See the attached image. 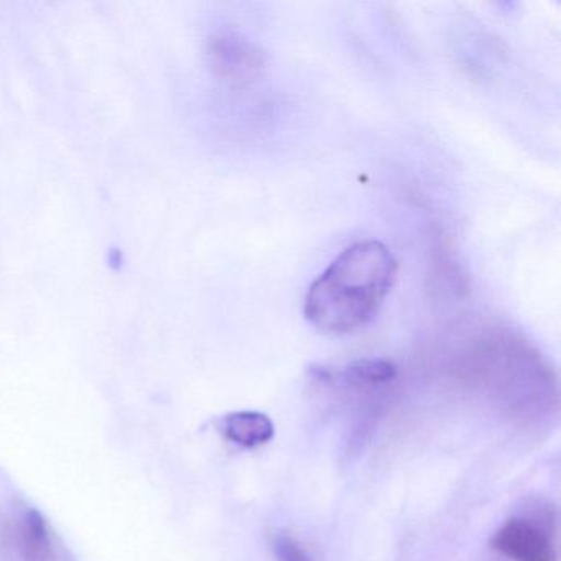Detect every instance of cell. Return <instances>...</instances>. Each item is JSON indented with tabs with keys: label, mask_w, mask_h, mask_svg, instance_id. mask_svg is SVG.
Listing matches in <instances>:
<instances>
[{
	"label": "cell",
	"mask_w": 561,
	"mask_h": 561,
	"mask_svg": "<svg viewBox=\"0 0 561 561\" xmlns=\"http://www.w3.org/2000/svg\"><path fill=\"white\" fill-rule=\"evenodd\" d=\"M492 548L512 561H557V548L543 528L527 518L505 522L491 540Z\"/></svg>",
	"instance_id": "7a4b0ae2"
},
{
	"label": "cell",
	"mask_w": 561,
	"mask_h": 561,
	"mask_svg": "<svg viewBox=\"0 0 561 561\" xmlns=\"http://www.w3.org/2000/svg\"><path fill=\"white\" fill-rule=\"evenodd\" d=\"M18 538L22 561H64L54 531L37 508H27L19 518Z\"/></svg>",
	"instance_id": "277c9868"
},
{
	"label": "cell",
	"mask_w": 561,
	"mask_h": 561,
	"mask_svg": "<svg viewBox=\"0 0 561 561\" xmlns=\"http://www.w3.org/2000/svg\"><path fill=\"white\" fill-rule=\"evenodd\" d=\"M222 436L242 448H257L267 445L275 436L274 422L261 412L229 413L219 422Z\"/></svg>",
	"instance_id": "5b68a950"
},
{
	"label": "cell",
	"mask_w": 561,
	"mask_h": 561,
	"mask_svg": "<svg viewBox=\"0 0 561 561\" xmlns=\"http://www.w3.org/2000/svg\"><path fill=\"white\" fill-rule=\"evenodd\" d=\"M271 545L278 561H313L308 551L301 547L300 541L285 531L272 535Z\"/></svg>",
	"instance_id": "52a82bcc"
},
{
	"label": "cell",
	"mask_w": 561,
	"mask_h": 561,
	"mask_svg": "<svg viewBox=\"0 0 561 561\" xmlns=\"http://www.w3.org/2000/svg\"><path fill=\"white\" fill-rule=\"evenodd\" d=\"M396 278V257L382 242H356L310 285L305 317L324 334L356 333L379 313Z\"/></svg>",
	"instance_id": "6da1fadb"
},
{
	"label": "cell",
	"mask_w": 561,
	"mask_h": 561,
	"mask_svg": "<svg viewBox=\"0 0 561 561\" xmlns=\"http://www.w3.org/2000/svg\"><path fill=\"white\" fill-rule=\"evenodd\" d=\"M341 377L351 386H382L396 379L397 367L386 359H359L344 367Z\"/></svg>",
	"instance_id": "8992f818"
},
{
	"label": "cell",
	"mask_w": 561,
	"mask_h": 561,
	"mask_svg": "<svg viewBox=\"0 0 561 561\" xmlns=\"http://www.w3.org/2000/svg\"><path fill=\"white\" fill-rule=\"evenodd\" d=\"M211 55L219 73L234 81L254 80L264 67V54L257 45L234 34L216 38Z\"/></svg>",
	"instance_id": "3957f363"
}]
</instances>
